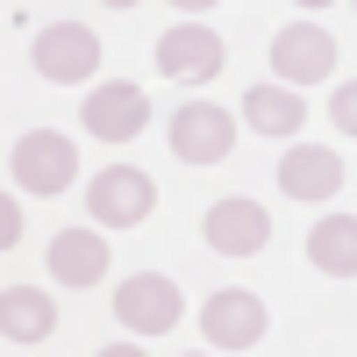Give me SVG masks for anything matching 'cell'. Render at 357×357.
I'll list each match as a JSON object with an SVG mask.
<instances>
[{
    "mask_svg": "<svg viewBox=\"0 0 357 357\" xmlns=\"http://www.w3.org/2000/svg\"><path fill=\"white\" fill-rule=\"evenodd\" d=\"M151 207H158V186H151V172H136V165H107V172L86 178V215H93V229H136Z\"/></svg>",
    "mask_w": 357,
    "mask_h": 357,
    "instance_id": "6da1fadb",
    "label": "cell"
},
{
    "mask_svg": "<svg viewBox=\"0 0 357 357\" xmlns=\"http://www.w3.org/2000/svg\"><path fill=\"white\" fill-rule=\"evenodd\" d=\"M8 172H15L22 193H65L72 178H79V151H72L65 129H29L15 151H8Z\"/></svg>",
    "mask_w": 357,
    "mask_h": 357,
    "instance_id": "7a4b0ae2",
    "label": "cell"
},
{
    "mask_svg": "<svg viewBox=\"0 0 357 357\" xmlns=\"http://www.w3.org/2000/svg\"><path fill=\"white\" fill-rule=\"evenodd\" d=\"M29 65L50 86H79V79L100 72V36L86 22H50V29H36V43H29Z\"/></svg>",
    "mask_w": 357,
    "mask_h": 357,
    "instance_id": "3957f363",
    "label": "cell"
},
{
    "mask_svg": "<svg viewBox=\"0 0 357 357\" xmlns=\"http://www.w3.org/2000/svg\"><path fill=\"white\" fill-rule=\"evenodd\" d=\"M178 314H186V293L165 272H129L122 293H114V321L129 336H165V329H178Z\"/></svg>",
    "mask_w": 357,
    "mask_h": 357,
    "instance_id": "277c9868",
    "label": "cell"
},
{
    "mask_svg": "<svg viewBox=\"0 0 357 357\" xmlns=\"http://www.w3.org/2000/svg\"><path fill=\"white\" fill-rule=\"evenodd\" d=\"M236 151V114L215 100H186L172 114V158L178 165H222Z\"/></svg>",
    "mask_w": 357,
    "mask_h": 357,
    "instance_id": "5b68a950",
    "label": "cell"
},
{
    "mask_svg": "<svg viewBox=\"0 0 357 357\" xmlns=\"http://www.w3.org/2000/svg\"><path fill=\"white\" fill-rule=\"evenodd\" d=\"M272 72L279 86H321V79H336V36L321 22H293L272 36Z\"/></svg>",
    "mask_w": 357,
    "mask_h": 357,
    "instance_id": "8992f818",
    "label": "cell"
},
{
    "mask_svg": "<svg viewBox=\"0 0 357 357\" xmlns=\"http://www.w3.org/2000/svg\"><path fill=\"white\" fill-rule=\"evenodd\" d=\"M222 57H229V43H222L207 22H172L165 36H158V72L178 79V86L215 79V72H222Z\"/></svg>",
    "mask_w": 357,
    "mask_h": 357,
    "instance_id": "52a82bcc",
    "label": "cell"
},
{
    "mask_svg": "<svg viewBox=\"0 0 357 357\" xmlns=\"http://www.w3.org/2000/svg\"><path fill=\"white\" fill-rule=\"evenodd\" d=\"M264 329H272V314H264L257 293H243V286L207 293V307H200V336L215 343V350H250Z\"/></svg>",
    "mask_w": 357,
    "mask_h": 357,
    "instance_id": "ba28073f",
    "label": "cell"
},
{
    "mask_svg": "<svg viewBox=\"0 0 357 357\" xmlns=\"http://www.w3.org/2000/svg\"><path fill=\"white\" fill-rule=\"evenodd\" d=\"M79 122L93 129L100 143H129L143 122H151V93H143L136 79H107V86L86 93V114H79Z\"/></svg>",
    "mask_w": 357,
    "mask_h": 357,
    "instance_id": "9c48e42d",
    "label": "cell"
},
{
    "mask_svg": "<svg viewBox=\"0 0 357 357\" xmlns=\"http://www.w3.org/2000/svg\"><path fill=\"white\" fill-rule=\"evenodd\" d=\"M200 236H207V243H215L222 257H257L264 243H272V215H264L257 200H243V193H236V200H215V207H207Z\"/></svg>",
    "mask_w": 357,
    "mask_h": 357,
    "instance_id": "30bf717a",
    "label": "cell"
},
{
    "mask_svg": "<svg viewBox=\"0 0 357 357\" xmlns=\"http://www.w3.org/2000/svg\"><path fill=\"white\" fill-rule=\"evenodd\" d=\"M57 329V301L36 286H0V336H8V350H29V343H43Z\"/></svg>",
    "mask_w": 357,
    "mask_h": 357,
    "instance_id": "8fae6325",
    "label": "cell"
},
{
    "mask_svg": "<svg viewBox=\"0 0 357 357\" xmlns=\"http://www.w3.org/2000/svg\"><path fill=\"white\" fill-rule=\"evenodd\" d=\"M336 186H343V158L321 151V143L279 158V193L286 200H336Z\"/></svg>",
    "mask_w": 357,
    "mask_h": 357,
    "instance_id": "7c38bea8",
    "label": "cell"
},
{
    "mask_svg": "<svg viewBox=\"0 0 357 357\" xmlns=\"http://www.w3.org/2000/svg\"><path fill=\"white\" fill-rule=\"evenodd\" d=\"M50 279L57 286H100L107 279V236H93V229H57L50 236Z\"/></svg>",
    "mask_w": 357,
    "mask_h": 357,
    "instance_id": "4fadbf2b",
    "label": "cell"
},
{
    "mask_svg": "<svg viewBox=\"0 0 357 357\" xmlns=\"http://www.w3.org/2000/svg\"><path fill=\"white\" fill-rule=\"evenodd\" d=\"M307 264L329 279H357V215H321L307 229Z\"/></svg>",
    "mask_w": 357,
    "mask_h": 357,
    "instance_id": "5bb4252c",
    "label": "cell"
},
{
    "mask_svg": "<svg viewBox=\"0 0 357 357\" xmlns=\"http://www.w3.org/2000/svg\"><path fill=\"white\" fill-rule=\"evenodd\" d=\"M243 122L257 136H293V129L307 122V107H301L293 86H250V93H243Z\"/></svg>",
    "mask_w": 357,
    "mask_h": 357,
    "instance_id": "9a60e30c",
    "label": "cell"
},
{
    "mask_svg": "<svg viewBox=\"0 0 357 357\" xmlns=\"http://www.w3.org/2000/svg\"><path fill=\"white\" fill-rule=\"evenodd\" d=\"M329 122H336L343 136H357V79H350V86H336V93H329Z\"/></svg>",
    "mask_w": 357,
    "mask_h": 357,
    "instance_id": "2e32d148",
    "label": "cell"
},
{
    "mask_svg": "<svg viewBox=\"0 0 357 357\" xmlns=\"http://www.w3.org/2000/svg\"><path fill=\"white\" fill-rule=\"evenodd\" d=\"M0 243H22V200H0Z\"/></svg>",
    "mask_w": 357,
    "mask_h": 357,
    "instance_id": "e0dca14e",
    "label": "cell"
},
{
    "mask_svg": "<svg viewBox=\"0 0 357 357\" xmlns=\"http://www.w3.org/2000/svg\"><path fill=\"white\" fill-rule=\"evenodd\" d=\"M93 357H151V350H136V343H107V350H93Z\"/></svg>",
    "mask_w": 357,
    "mask_h": 357,
    "instance_id": "ac0fdd59",
    "label": "cell"
},
{
    "mask_svg": "<svg viewBox=\"0 0 357 357\" xmlns=\"http://www.w3.org/2000/svg\"><path fill=\"white\" fill-rule=\"evenodd\" d=\"M172 8H186V22H200V8H222V0H172Z\"/></svg>",
    "mask_w": 357,
    "mask_h": 357,
    "instance_id": "d6986e66",
    "label": "cell"
},
{
    "mask_svg": "<svg viewBox=\"0 0 357 357\" xmlns=\"http://www.w3.org/2000/svg\"><path fill=\"white\" fill-rule=\"evenodd\" d=\"M100 8H122V15H129V8H143V0H100Z\"/></svg>",
    "mask_w": 357,
    "mask_h": 357,
    "instance_id": "ffe728a7",
    "label": "cell"
},
{
    "mask_svg": "<svg viewBox=\"0 0 357 357\" xmlns=\"http://www.w3.org/2000/svg\"><path fill=\"white\" fill-rule=\"evenodd\" d=\"M293 8H336V0H293Z\"/></svg>",
    "mask_w": 357,
    "mask_h": 357,
    "instance_id": "44dd1931",
    "label": "cell"
},
{
    "mask_svg": "<svg viewBox=\"0 0 357 357\" xmlns=\"http://www.w3.org/2000/svg\"><path fill=\"white\" fill-rule=\"evenodd\" d=\"M186 357H207V350H186Z\"/></svg>",
    "mask_w": 357,
    "mask_h": 357,
    "instance_id": "7402d4cb",
    "label": "cell"
},
{
    "mask_svg": "<svg viewBox=\"0 0 357 357\" xmlns=\"http://www.w3.org/2000/svg\"><path fill=\"white\" fill-rule=\"evenodd\" d=\"M15 357H22V350H15Z\"/></svg>",
    "mask_w": 357,
    "mask_h": 357,
    "instance_id": "603a6c76",
    "label": "cell"
}]
</instances>
